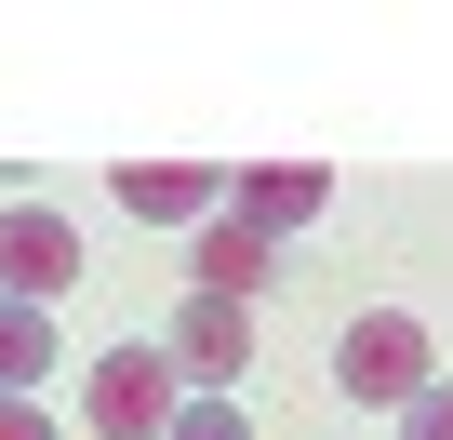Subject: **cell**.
<instances>
[{
    "instance_id": "obj_4",
    "label": "cell",
    "mask_w": 453,
    "mask_h": 440,
    "mask_svg": "<svg viewBox=\"0 0 453 440\" xmlns=\"http://www.w3.org/2000/svg\"><path fill=\"white\" fill-rule=\"evenodd\" d=\"M67 281H81V228H67L54 200H14V213H0V294L41 307V294H67Z\"/></svg>"
},
{
    "instance_id": "obj_6",
    "label": "cell",
    "mask_w": 453,
    "mask_h": 440,
    "mask_svg": "<svg viewBox=\"0 0 453 440\" xmlns=\"http://www.w3.org/2000/svg\"><path fill=\"white\" fill-rule=\"evenodd\" d=\"M120 213H147V228H200V213H213V174H200V160H134V174H120Z\"/></svg>"
},
{
    "instance_id": "obj_8",
    "label": "cell",
    "mask_w": 453,
    "mask_h": 440,
    "mask_svg": "<svg viewBox=\"0 0 453 440\" xmlns=\"http://www.w3.org/2000/svg\"><path fill=\"white\" fill-rule=\"evenodd\" d=\"M41 374H54V320H41V307H14V294H0V400H27Z\"/></svg>"
},
{
    "instance_id": "obj_5",
    "label": "cell",
    "mask_w": 453,
    "mask_h": 440,
    "mask_svg": "<svg viewBox=\"0 0 453 440\" xmlns=\"http://www.w3.org/2000/svg\"><path fill=\"white\" fill-rule=\"evenodd\" d=\"M187 267H200V294H241V307H254V281L280 267V241H267V228H241V213H200Z\"/></svg>"
},
{
    "instance_id": "obj_9",
    "label": "cell",
    "mask_w": 453,
    "mask_h": 440,
    "mask_svg": "<svg viewBox=\"0 0 453 440\" xmlns=\"http://www.w3.org/2000/svg\"><path fill=\"white\" fill-rule=\"evenodd\" d=\"M160 440H254V427H241V400H173Z\"/></svg>"
},
{
    "instance_id": "obj_11",
    "label": "cell",
    "mask_w": 453,
    "mask_h": 440,
    "mask_svg": "<svg viewBox=\"0 0 453 440\" xmlns=\"http://www.w3.org/2000/svg\"><path fill=\"white\" fill-rule=\"evenodd\" d=\"M0 440H54V427H41V413H27V400H0Z\"/></svg>"
},
{
    "instance_id": "obj_7",
    "label": "cell",
    "mask_w": 453,
    "mask_h": 440,
    "mask_svg": "<svg viewBox=\"0 0 453 440\" xmlns=\"http://www.w3.org/2000/svg\"><path fill=\"white\" fill-rule=\"evenodd\" d=\"M241 228H267V241H294V228H320V174H307V160H267V174L241 187Z\"/></svg>"
},
{
    "instance_id": "obj_1",
    "label": "cell",
    "mask_w": 453,
    "mask_h": 440,
    "mask_svg": "<svg viewBox=\"0 0 453 440\" xmlns=\"http://www.w3.org/2000/svg\"><path fill=\"white\" fill-rule=\"evenodd\" d=\"M426 360H440V347H426L413 307H360V320L334 334V387H347V400H387V413L426 387Z\"/></svg>"
},
{
    "instance_id": "obj_2",
    "label": "cell",
    "mask_w": 453,
    "mask_h": 440,
    "mask_svg": "<svg viewBox=\"0 0 453 440\" xmlns=\"http://www.w3.org/2000/svg\"><path fill=\"white\" fill-rule=\"evenodd\" d=\"M160 360L200 374V387H241V374H254V307H241V294H187V307L160 320Z\"/></svg>"
},
{
    "instance_id": "obj_10",
    "label": "cell",
    "mask_w": 453,
    "mask_h": 440,
    "mask_svg": "<svg viewBox=\"0 0 453 440\" xmlns=\"http://www.w3.org/2000/svg\"><path fill=\"white\" fill-rule=\"evenodd\" d=\"M400 440H453V387H440V374H426V387L400 400Z\"/></svg>"
},
{
    "instance_id": "obj_3",
    "label": "cell",
    "mask_w": 453,
    "mask_h": 440,
    "mask_svg": "<svg viewBox=\"0 0 453 440\" xmlns=\"http://www.w3.org/2000/svg\"><path fill=\"white\" fill-rule=\"evenodd\" d=\"M81 400H94L107 440H160V427H173V360H160V334H147V347H107Z\"/></svg>"
}]
</instances>
